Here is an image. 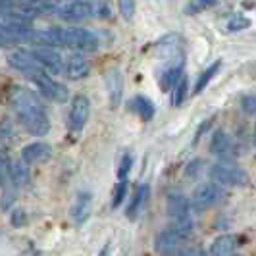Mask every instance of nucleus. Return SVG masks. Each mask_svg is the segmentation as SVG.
I'll return each mask as SVG.
<instances>
[{"label": "nucleus", "instance_id": "obj_31", "mask_svg": "<svg viewBox=\"0 0 256 256\" xmlns=\"http://www.w3.org/2000/svg\"><path fill=\"white\" fill-rule=\"evenodd\" d=\"M218 0H194V4L198 6V8H208V6H214Z\"/></svg>", "mask_w": 256, "mask_h": 256}, {"label": "nucleus", "instance_id": "obj_1", "mask_svg": "<svg viewBox=\"0 0 256 256\" xmlns=\"http://www.w3.org/2000/svg\"><path fill=\"white\" fill-rule=\"evenodd\" d=\"M8 100L18 122L29 135L44 137L50 133V120L37 94L26 87H12Z\"/></svg>", "mask_w": 256, "mask_h": 256}, {"label": "nucleus", "instance_id": "obj_32", "mask_svg": "<svg viewBox=\"0 0 256 256\" xmlns=\"http://www.w3.org/2000/svg\"><path fill=\"white\" fill-rule=\"evenodd\" d=\"M166 256H191V250L180 248V250H176V252H172V254H166Z\"/></svg>", "mask_w": 256, "mask_h": 256}, {"label": "nucleus", "instance_id": "obj_27", "mask_svg": "<svg viewBox=\"0 0 256 256\" xmlns=\"http://www.w3.org/2000/svg\"><path fill=\"white\" fill-rule=\"evenodd\" d=\"M131 164H133L131 156L126 154V156L122 158V162H120V170H118V178H120V180H126V178H128L129 170H131Z\"/></svg>", "mask_w": 256, "mask_h": 256}, {"label": "nucleus", "instance_id": "obj_13", "mask_svg": "<svg viewBox=\"0 0 256 256\" xmlns=\"http://www.w3.org/2000/svg\"><path fill=\"white\" fill-rule=\"evenodd\" d=\"M31 54L38 60V64L44 68V72L48 74H62L64 72V58L60 56V52L52 46H37L31 48Z\"/></svg>", "mask_w": 256, "mask_h": 256}, {"label": "nucleus", "instance_id": "obj_10", "mask_svg": "<svg viewBox=\"0 0 256 256\" xmlns=\"http://www.w3.org/2000/svg\"><path fill=\"white\" fill-rule=\"evenodd\" d=\"M56 16L64 22L70 24H77V22H83V20H89L92 16V6L85 0H70L64 6H58Z\"/></svg>", "mask_w": 256, "mask_h": 256}, {"label": "nucleus", "instance_id": "obj_9", "mask_svg": "<svg viewBox=\"0 0 256 256\" xmlns=\"http://www.w3.org/2000/svg\"><path fill=\"white\" fill-rule=\"evenodd\" d=\"M8 64L12 66L16 72L24 74L29 79L37 76L38 72H44V68L38 64V60L31 54V50H16L8 56Z\"/></svg>", "mask_w": 256, "mask_h": 256}, {"label": "nucleus", "instance_id": "obj_2", "mask_svg": "<svg viewBox=\"0 0 256 256\" xmlns=\"http://www.w3.org/2000/svg\"><path fill=\"white\" fill-rule=\"evenodd\" d=\"M166 208H168L170 218L174 220V226H172V228H176L181 235H185V237L189 239V235L192 233V218H191L192 204L183 196V194L174 192V194L168 196Z\"/></svg>", "mask_w": 256, "mask_h": 256}, {"label": "nucleus", "instance_id": "obj_11", "mask_svg": "<svg viewBox=\"0 0 256 256\" xmlns=\"http://www.w3.org/2000/svg\"><path fill=\"white\" fill-rule=\"evenodd\" d=\"M210 150L220 156L222 160H235L239 156V146L231 139L226 131H214L212 133V141H210Z\"/></svg>", "mask_w": 256, "mask_h": 256}, {"label": "nucleus", "instance_id": "obj_8", "mask_svg": "<svg viewBox=\"0 0 256 256\" xmlns=\"http://www.w3.org/2000/svg\"><path fill=\"white\" fill-rule=\"evenodd\" d=\"M35 35H37V31L29 26V24L2 20V44L35 42Z\"/></svg>", "mask_w": 256, "mask_h": 256}, {"label": "nucleus", "instance_id": "obj_25", "mask_svg": "<svg viewBox=\"0 0 256 256\" xmlns=\"http://www.w3.org/2000/svg\"><path fill=\"white\" fill-rule=\"evenodd\" d=\"M228 31H243L250 27V20L244 16H233L231 20H228Z\"/></svg>", "mask_w": 256, "mask_h": 256}, {"label": "nucleus", "instance_id": "obj_28", "mask_svg": "<svg viewBox=\"0 0 256 256\" xmlns=\"http://www.w3.org/2000/svg\"><path fill=\"white\" fill-rule=\"evenodd\" d=\"M241 104H243V110L246 114H256V96H244Z\"/></svg>", "mask_w": 256, "mask_h": 256}, {"label": "nucleus", "instance_id": "obj_23", "mask_svg": "<svg viewBox=\"0 0 256 256\" xmlns=\"http://www.w3.org/2000/svg\"><path fill=\"white\" fill-rule=\"evenodd\" d=\"M189 85H187V77L183 76L180 79V83L172 89V104L174 106H181V104L185 102V98H187V92H189Z\"/></svg>", "mask_w": 256, "mask_h": 256}, {"label": "nucleus", "instance_id": "obj_35", "mask_svg": "<svg viewBox=\"0 0 256 256\" xmlns=\"http://www.w3.org/2000/svg\"><path fill=\"white\" fill-rule=\"evenodd\" d=\"M254 144H256V124H254Z\"/></svg>", "mask_w": 256, "mask_h": 256}, {"label": "nucleus", "instance_id": "obj_15", "mask_svg": "<svg viewBox=\"0 0 256 256\" xmlns=\"http://www.w3.org/2000/svg\"><path fill=\"white\" fill-rule=\"evenodd\" d=\"M90 66L87 62V58L81 54V52H74L66 58L64 62V74L68 76V79L72 81H79V79H85L89 76Z\"/></svg>", "mask_w": 256, "mask_h": 256}, {"label": "nucleus", "instance_id": "obj_21", "mask_svg": "<svg viewBox=\"0 0 256 256\" xmlns=\"http://www.w3.org/2000/svg\"><path fill=\"white\" fill-rule=\"evenodd\" d=\"M133 108H135V112L139 114L142 122H150L154 116V104L150 98H146V96H137V98H133Z\"/></svg>", "mask_w": 256, "mask_h": 256}, {"label": "nucleus", "instance_id": "obj_29", "mask_svg": "<svg viewBox=\"0 0 256 256\" xmlns=\"http://www.w3.org/2000/svg\"><path fill=\"white\" fill-rule=\"evenodd\" d=\"M24 224H26V212H24V210H20V208H18V210H14L12 212V226L14 228H22Z\"/></svg>", "mask_w": 256, "mask_h": 256}, {"label": "nucleus", "instance_id": "obj_24", "mask_svg": "<svg viewBox=\"0 0 256 256\" xmlns=\"http://www.w3.org/2000/svg\"><path fill=\"white\" fill-rule=\"evenodd\" d=\"M135 0H118V10L122 14V18L126 22H131L133 16H135Z\"/></svg>", "mask_w": 256, "mask_h": 256}, {"label": "nucleus", "instance_id": "obj_18", "mask_svg": "<svg viewBox=\"0 0 256 256\" xmlns=\"http://www.w3.org/2000/svg\"><path fill=\"white\" fill-rule=\"evenodd\" d=\"M106 90H108V96H110V102L112 106H118L122 100V94H124V77L118 70H112L106 74Z\"/></svg>", "mask_w": 256, "mask_h": 256}, {"label": "nucleus", "instance_id": "obj_34", "mask_svg": "<svg viewBox=\"0 0 256 256\" xmlns=\"http://www.w3.org/2000/svg\"><path fill=\"white\" fill-rule=\"evenodd\" d=\"M98 256H108V246H104L102 250H100V254Z\"/></svg>", "mask_w": 256, "mask_h": 256}, {"label": "nucleus", "instance_id": "obj_26", "mask_svg": "<svg viewBox=\"0 0 256 256\" xmlns=\"http://www.w3.org/2000/svg\"><path fill=\"white\" fill-rule=\"evenodd\" d=\"M126 192H128V178L126 180H120L114 189V200H112V208H118L122 204V200L126 198Z\"/></svg>", "mask_w": 256, "mask_h": 256}, {"label": "nucleus", "instance_id": "obj_14", "mask_svg": "<svg viewBox=\"0 0 256 256\" xmlns=\"http://www.w3.org/2000/svg\"><path fill=\"white\" fill-rule=\"evenodd\" d=\"M52 156V146L48 142H29L24 146L22 150V160L26 162L27 166H38V164H44L48 162Z\"/></svg>", "mask_w": 256, "mask_h": 256}, {"label": "nucleus", "instance_id": "obj_3", "mask_svg": "<svg viewBox=\"0 0 256 256\" xmlns=\"http://www.w3.org/2000/svg\"><path fill=\"white\" fill-rule=\"evenodd\" d=\"M208 176L218 185H226V187H246L248 185V174L231 162L214 164L208 170Z\"/></svg>", "mask_w": 256, "mask_h": 256}, {"label": "nucleus", "instance_id": "obj_33", "mask_svg": "<svg viewBox=\"0 0 256 256\" xmlns=\"http://www.w3.org/2000/svg\"><path fill=\"white\" fill-rule=\"evenodd\" d=\"M22 2H27V4H40V2H48V0H22Z\"/></svg>", "mask_w": 256, "mask_h": 256}, {"label": "nucleus", "instance_id": "obj_17", "mask_svg": "<svg viewBox=\"0 0 256 256\" xmlns=\"http://www.w3.org/2000/svg\"><path fill=\"white\" fill-rule=\"evenodd\" d=\"M241 246V237L239 235H220L218 239H214V243L210 246V256H231L237 252V248Z\"/></svg>", "mask_w": 256, "mask_h": 256}, {"label": "nucleus", "instance_id": "obj_4", "mask_svg": "<svg viewBox=\"0 0 256 256\" xmlns=\"http://www.w3.org/2000/svg\"><path fill=\"white\" fill-rule=\"evenodd\" d=\"M62 46L77 52H94L98 48V37L83 27L62 29Z\"/></svg>", "mask_w": 256, "mask_h": 256}, {"label": "nucleus", "instance_id": "obj_6", "mask_svg": "<svg viewBox=\"0 0 256 256\" xmlns=\"http://www.w3.org/2000/svg\"><path fill=\"white\" fill-rule=\"evenodd\" d=\"M90 116V100L85 96V94H77L72 100V106H70V114H68V126H70V131L74 135H79L83 128L87 126Z\"/></svg>", "mask_w": 256, "mask_h": 256}, {"label": "nucleus", "instance_id": "obj_20", "mask_svg": "<svg viewBox=\"0 0 256 256\" xmlns=\"http://www.w3.org/2000/svg\"><path fill=\"white\" fill-rule=\"evenodd\" d=\"M181 77H183V66L178 64L174 66V68H170L166 74L160 77V87H162V90H172L180 83Z\"/></svg>", "mask_w": 256, "mask_h": 256}, {"label": "nucleus", "instance_id": "obj_36", "mask_svg": "<svg viewBox=\"0 0 256 256\" xmlns=\"http://www.w3.org/2000/svg\"><path fill=\"white\" fill-rule=\"evenodd\" d=\"M231 256H239V254H231Z\"/></svg>", "mask_w": 256, "mask_h": 256}, {"label": "nucleus", "instance_id": "obj_12", "mask_svg": "<svg viewBox=\"0 0 256 256\" xmlns=\"http://www.w3.org/2000/svg\"><path fill=\"white\" fill-rule=\"evenodd\" d=\"M185 241H187V237L181 235L176 228H168V230L160 231V233L156 235L154 246H156V250H158L160 254L166 256V254L176 252V250H180V248H183V243H185Z\"/></svg>", "mask_w": 256, "mask_h": 256}, {"label": "nucleus", "instance_id": "obj_22", "mask_svg": "<svg viewBox=\"0 0 256 256\" xmlns=\"http://www.w3.org/2000/svg\"><path fill=\"white\" fill-rule=\"evenodd\" d=\"M220 66H222V62H220V60H216L214 64L210 66V68H206L204 72L198 76V79H196V85H194V92H196V94H198V92H202V90L206 89V85L210 83V79L218 74Z\"/></svg>", "mask_w": 256, "mask_h": 256}, {"label": "nucleus", "instance_id": "obj_30", "mask_svg": "<svg viewBox=\"0 0 256 256\" xmlns=\"http://www.w3.org/2000/svg\"><path fill=\"white\" fill-rule=\"evenodd\" d=\"M12 135H14V128H10V122L8 120H4L2 122V139H8Z\"/></svg>", "mask_w": 256, "mask_h": 256}, {"label": "nucleus", "instance_id": "obj_16", "mask_svg": "<svg viewBox=\"0 0 256 256\" xmlns=\"http://www.w3.org/2000/svg\"><path fill=\"white\" fill-rule=\"evenodd\" d=\"M90 212H92V194L87 191L79 192L72 206V220L77 226H83L90 218Z\"/></svg>", "mask_w": 256, "mask_h": 256}, {"label": "nucleus", "instance_id": "obj_5", "mask_svg": "<svg viewBox=\"0 0 256 256\" xmlns=\"http://www.w3.org/2000/svg\"><path fill=\"white\" fill-rule=\"evenodd\" d=\"M226 191L222 189V185H218L216 181H208V183H200L198 187H194L191 196V204L196 212H204L208 208L216 206L218 202L224 200Z\"/></svg>", "mask_w": 256, "mask_h": 256}, {"label": "nucleus", "instance_id": "obj_7", "mask_svg": "<svg viewBox=\"0 0 256 256\" xmlns=\"http://www.w3.org/2000/svg\"><path fill=\"white\" fill-rule=\"evenodd\" d=\"M31 81L37 85L40 94L44 98H48L52 102H66L68 100V89H66V85L58 83L48 72H38L37 76L31 77Z\"/></svg>", "mask_w": 256, "mask_h": 256}, {"label": "nucleus", "instance_id": "obj_19", "mask_svg": "<svg viewBox=\"0 0 256 256\" xmlns=\"http://www.w3.org/2000/svg\"><path fill=\"white\" fill-rule=\"evenodd\" d=\"M146 198H148V187L146 185H141L139 187V191L135 192V196H133V200H131V204L128 208V216L129 220H135L139 214H141L142 206L146 202Z\"/></svg>", "mask_w": 256, "mask_h": 256}]
</instances>
